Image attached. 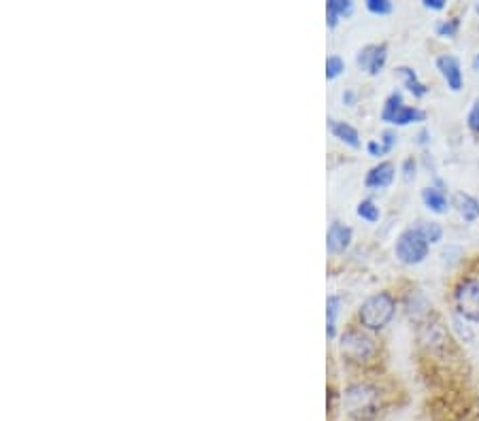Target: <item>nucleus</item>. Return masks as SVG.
I'll list each match as a JSON object with an SVG mask.
<instances>
[{
    "label": "nucleus",
    "instance_id": "4be33fe9",
    "mask_svg": "<svg viewBox=\"0 0 479 421\" xmlns=\"http://www.w3.org/2000/svg\"><path fill=\"white\" fill-rule=\"evenodd\" d=\"M345 71V62L342 56H328L326 60V79L328 82H333V79H337L339 75H343Z\"/></svg>",
    "mask_w": 479,
    "mask_h": 421
},
{
    "label": "nucleus",
    "instance_id": "6e6552de",
    "mask_svg": "<svg viewBox=\"0 0 479 421\" xmlns=\"http://www.w3.org/2000/svg\"><path fill=\"white\" fill-rule=\"evenodd\" d=\"M351 239H354V232H351L350 226H345L342 222H333L326 232V250L331 253L348 251Z\"/></svg>",
    "mask_w": 479,
    "mask_h": 421
},
{
    "label": "nucleus",
    "instance_id": "c756f323",
    "mask_svg": "<svg viewBox=\"0 0 479 421\" xmlns=\"http://www.w3.org/2000/svg\"><path fill=\"white\" fill-rule=\"evenodd\" d=\"M343 102H345V105L354 107V102H356V94H354V92H351V90L345 92V94H343Z\"/></svg>",
    "mask_w": 479,
    "mask_h": 421
},
{
    "label": "nucleus",
    "instance_id": "a878e982",
    "mask_svg": "<svg viewBox=\"0 0 479 421\" xmlns=\"http://www.w3.org/2000/svg\"><path fill=\"white\" fill-rule=\"evenodd\" d=\"M415 169H418L415 160L405 158V162H403V177H405V181H412V179L415 177Z\"/></svg>",
    "mask_w": 479,
    "mask_h": 421
},
{
    "label": "nucleus",
    "instance_id": "6ab92c4d",
    "mask_svg": "<svg viewBox=\"0 0 479 421\" xmlns=\"http://www.w3.org/2000/svg\"><path fill=\"white\" fill-rule=\"evenodd\" d=\"M356 213H358V217L365 219V222L368 224L379 222V217H382V211H379V206L375 205L373 200H362V203L356 206Z\"/></svg>",
    "mask_w": 479,
    "mask_h": 421
},
{
    "label": "nucleus",
    "instance_id": "ddd939ff",
    "mask_svg": "<svg viewBox=\"0 0 479 421\" xmlns=\"http://www.w3.org/2000/svg\"><path fill=\"white\" fill-rule=\"evenodd\" d=\"M354 11L351 0H328L326 3V24L328 28H337L342 17H348Z\"/></svg>",
    "mask_w": 479,
    "mask_h": 421
},
{
    "label": "nucleus",
    "instance_id": "20e7f679",
    "mask_svg": "<svg viewBox=\"0 0 479 421\" xmlns=\"http://www.w3.org/2000/svg\"><path fill=\"white\" fill-rule=\"evenodd\" d=\"M454 307L456 315L466 321L479 324V279L465 276L454 287Z\"/></svg>",
    "mask_w": 479,
    "mask_h": 421
},
{
    "label": "nucleus",
    "instance_id": "2eb2a0df",
    "mask_svg": "<svg viewBox=\"0 0 479 421\" xmlns=\"http://www.w3.org/2000/svg\"><path fill=\"white\" fill-rule=\"evenodd\" d=\"M420 338H422L424 345H430V347H441V345H446L448 332H446V328L435 321V324L422 326V330H420Z\"/></svg>",
    "mask_w": 479,
    "mask_h": 421
},
{
    "label": "nucleus",
    "instance_id": "f3484780",
    "mask_svg": "<svg viewBox=\"0 0 479 421\" xmlns=\"http://www.w3.org/2000/svg\"><path fill=\"white\" fill-rule=\"evenodd\" d=\"M396 73L401 75L403 79H405V88H407L409 92H412V94H413L415 98H422V96L429 94V88H426V85H424L422 82H420V79H418V73H415L413 68H409V66H398V68H396Z\"/></svg>",
    "mask_w": 479,
    "mask_h": 421
},
{
    "label": "nucleus",
    "instance_id": "f03ea898",
    "mask_svg": "<svg viewBox=\"0 0 479 421\" xmlns=\"http://www.w3.org/2000/svg\"><path fill=\"white\" fill-rule=\"evenodd\" d=\"M339 351L348 364L368 366L377 360L379 345L365 328H348L339 338Z\"/></svg>",
    "mask_w": 479,
    "mask_h": 421
},
{
    "label": "nucleus",
    "instance_id": "393cba45",
    "mask_svg": "<svg viewBox=\"0 0 479 421\" xmlns=\"http://www.w3.org/2000/svg\"><path fill=\"white\" fill-rule=\"evenodd\" d=\"M379 143H382L384 152H386V153H390L392 149L396 147V143H398L396 132H395V130H384V132H382V138H379Z\"/></svg>",
    "mask_w": 479,
    "mask_h": 421
},
{
    "label": "nucleus",
    "instance_id": "aec40b11",
    "mask_svg": "<svg viewBox=\"0 0 479 421\" xmlns=\"http://www.w3.org/2000/svg\"><path fill=\"white\" fill-rule=\"evenodd\" d=\"M403 105H405V101H403L401 92H395V94H390L388 98H386L384 109H382V122H388L392 115L396 113V109L403 107Z\"/></svg>",
    "mask_w": 479,
    "mask_h": 421
},
{
    "label": "nucleus",
    "instance_id": "dca6fc26",
    "mask_svg": "<svg viewBox=\"0 0 479 421\" xmlns=\"http://www.w3.org/2000/svg\"><path fill=\"white\" fill-rule=\"evenodd\" d=\"M342 311V296L333 294L326 298V337L334 338L337 337V315Z\"/></svg>",
    "mask_w": 479,
    "mask_h": 421
},
{
    "label": "nucleus",
    "instance_id": "412c9836",
    "mask_svg": "<svg viewBox=\"0 0 479 421\" xmlns=\"http://www.w3.org/2000/svg\"><path fill=\"white\" fill-rule=\"evenodd\" d=\"M435 31H437L439 37H443V39H454L456 34H458V31H460V20H458V17H452V20H443V22H439Z\"/></svg>",
    "mask_w": 479,
    "mask_h": 421
},
{
    "label": "nucleus",
    "instance_id": "bb28decb",
    "mask_svg": "<svg viewBox=\"0 0 479 421\" xmlns=\"http://www.w3.org/2000/svg\"><path fill=\"white\" fill-rule=\"evenodd\" d=\"M424 7L430 11H443L446 9V0H424Z\"/></svg>",
    "mask_w": 479,
    "mask_h": 421
},
{
    "label": "nucleus",
    "instance_id": "9b49d317",
    "mask_svg": "<svg viewBox=\"0 0 479 421\" xmlns=\"http://www.w3.org/2000/svg\"><path fill=\"white\" fill-rule=\"evenodd\" d=\"M328 128H331L334 138H339L348 147L360 149V135H358V130L351 124L339 122V119H328Z\"/></svg>",
    "mask_w": 479,
    "mask_h": 421
},
{
    "label": "nucleus",
    "instance_id": "423d86ee",
    "mask_svg": "<svg viewBox=\"0 0 479 421\" xmlns=\"http://www.w3.org/2000/svg\"><path fill=\"white\" fill-rule=\"evenodd\" d=\"M386 60H388V45H367L358 51L356 65L360 71H367L368 75H379L384 71Z\"/></svg>",
    "mask_w": 479,
    "mask_h": 421
},
{
    "label": "nucleus",
    "instance_id": "2f4dec72",
    "mask_svg": "<svg viewBox=\"0 0 479 421\" xmlns=\"http://www.w3.org/2000/svg\"><path fill=\"white\" fill-rule=\"evenodd\" d=\"M475 11H477V13H479V3H477V4H475Z\"/></svg>",
    "mask_w": 479,
    "mask_h": 421
},
{
    "label": "nucleus",
    "instance_id": "1a4fd4ad",
    "mask_svg": "<svg viewBox=\"0 0 479 421\" xmlns=\"http://www.w3.org/2000/svg\"><path fill=\"white\" fill-rule=\"evenodd\" d=\"M395 175H396L395 164L379 162L377 166H373V169L367 172L365 186L373 188V189H384V188L392 186V181H395Z\"/></svg>",
    "mask_w": 479,
    "mask_h": 421
},
{
    "label": "nucleus",
    "instance_id": "5701e85b",
    "mask_svg": "<svg viewBox=\"0 0 479 421\" xmlns=\"http://www.w3.org/2000/svg\"><path fill=\"white\" fill-rule=\"evenodd\" d=\"M367 9L373 15H390L395 7H392L390 0H367Z\"/></svg>",
    "mask_w": 479,
    "mask_h": 421
},
{
    "label": "nucleus",
    "instance_id": "b1692460",
    "mask_svg": "<svg viewBox=\"0 0 479 421\" xmlns=\"http://www.w3.org/2000/svg\"><path fill=\"white\" fill-rule=\"evenodd\" d=\"M466 126H469V130L473 132V135L479 136V98H475L469 115H466Z\"/></svg>",
    "mask_w": 479,
    "mask_h": 421
},
{
    "label": "nucleus",
    "instance_id": "f257e3e1",
    "mask_svg": "<svg viewBox=\"0 0 479 421\" xmlns=\"http://www.w3.org/2000/svg\"><path fill=\"white\" fill-rule=\"evenodd\" d=\"M345 415L351 421H375L386 407V394L377 383L371 381H356L350 383L342 394Z\"/></svg>",
    "mask_w": 479,
    "mask_h": 421
},
{
    "label": "nucleus",
    "instance_id": "0eeeda50",
    "mask_svg": "<svg viewBox=\"0 0 479 421\" xmlns=\"http://www.w3.org/2000/svg\"><path fill=\"white\" fill-rule=\"evenodd\" d=\"M437 71L441 73V77L446 79L448 88L452 92H460L463 90V68H460V62L456 56H439L437 57Z\"/></svg>",
    "mask_w": 479,
    "mask_h": 421
},
{
    "label": "nucleus",
    "instance_id": "4468645a",
    "mask_svg": "<svg viewBox=\"0 0 479 421\" xmlns=\"http://www.w3.org/2000/svg\"><path fill=\"white\" fill-rule=\"evenodd\" d=\"M424 119H426V113L422 111V109L403 105V107L396 109V113L392 115V118L386 124L409 126V124H415V122H424Z\"/></svg>",
    "mask_w": 479,
    "mask_h": 421
},
{
    "label": "nucleus",
    "instance_id": "cd10ccee",
    "mask_svg": "<svg viewBox=\"0 0 479 421\" xmlns=\"http://www.w3.org/2000/svg\"><path fill=\"white\" fill-rule=\"evenodd\" d=\"M367 149H368V153L375 155V158H379V155H384V153H386V152H384V147H382V143H375V141L368 143Z\"/></svg>",
    "mask_w": 479,
    "mask_h": 421
},
{
    "label": "nucleus",
    "instance_id": "a211bd4d",
    "mask_svg": "<svg viewBox=\"0 0 479 421\" xmlns=\"http://www.w3.org/2000/svg\"><path fill=\"white\" fill-rule=\"evenodd\" d=\"M413 228L418 230V232L422 234L430 245H437L439 241L443 239V228H441V224H437V222H424V219H420Z\"/></svg>",
    "mask_w": 479,
    "mask_h": 421
},
{
    "label": "nucleus",
    "instance_id": "7c9ffc66",
    "mask_svg": "<svg viewBox=\"0 0 479 421\" xmlns=\"http://www.w3.org/2000/svg\"><path fill=\"white\" fill-rule=\"evenodd\" d=\"M471 66H473V71H477L479 73V54L473 57V62H471Z\"/></svg>",
    "mask_w": 479,
    "mask_h": 421
},
{
    "label": "nucleus",
    "instance_id": "7ed1b4c3",
    "mask_svg": "<svg viewBox=\"0 0 479 421\" xmlns=\"http://www.w3.org/2000/svg\"><path fill=\"white\" fill-rule=\"evenodd\" d=\"M396 307V298L390 292L373 294L358 309V324L367 332H382L395 320Z\"/></svg>",
    "mask_w": 479,
    "mask_h": 421
},
{
    "label": "nucleus",
    "instance_id": "f8f14e48",
    "mask_svg": "<svg viewBox=\"0 0 479 421\" xmlns=\"http://www.w3.org/2000/svg\"><path fill=\"white\" fill-rule=\"evenodd\" d=\"M452 205L456 206V211L460 213V217H463L465 222H477L479 219V200L473 198L471 194L456 192Z\"/></svg>",
    "mask_w": 479,
    "mask_h": 421
},
{
    "label": "nucleus",
    "instance_id": "c85d7f7f",
    "mask_svg": "<svg viewBox=\"0 0 479 421\" xmlns=\"http://www.w3.org/2000/svg\"><path fill=\"white\" fill-rule=\"evenodd\" d=\"M429 141H430V132L429 130H420L418 132V143H420V145H429Z\"/></svg>",
    "mask_w": 479,
    "mask_h": 421
},
{
    "label": "nucleus",
    "instance_id": "9d476101",
    "mask_svg": "<svg viewBox=\"0 0 479 421\" xmlns=\"http://www.w3.org/2000/svg\"><path fill=\"white\" fill-rule=\"evenodd\" d=\"M422 203L429 211L437 213V215H446L449 211V200H448V194L443 188H437V186H429L422 189Z\"/></svg>",
    "mask_w": 479,
    "mask_h": 421
},
{
    "label": "nucleus",
    "instance_id": "39448f33",
    "mask_svg": "<svg viewBox=\"0 0 479 421\" xmlns=\"http://www.w3.org/2000/svg\"><path fill=\"white\" fill-rule=\"evenodd\" d=\"M429 251H430V243L415 228H409L405 232L398 234L395 253L403 264H407V267L422 264L424 259L429 258Z\"/></svg>",
    "mask_w": 479,
    "mask_h": 421
}]
</instances>
